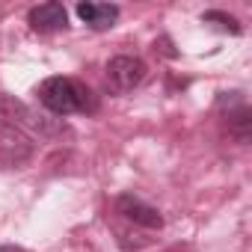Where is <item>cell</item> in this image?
Masks as SVG:
<instances>
[{"label": "cell", "instance_id": "1", "mask_svg": "<svg viewBox=\"0 0 252 252\" xmlns=\"http://www.w3.org/2000/svg\"><path fill=\"white\" fill-rule=\"evenodd\" d=\"M39 104L54 113V116H71V113H95L98 110V98L95 92L74 80V77H48L39 83L36 89Z\"/></svg>", "mask_w": 252, "mask_h": 252}, {"label": "cell", "instance_id": "2", "mask_svg": "<svg viewBox=\"0 0 252 252\" xmlns=\"http://www.w3.org/2000/svg\"><path fill=\"white\" fill-rule=\"evenodd\" d=\"M0 119L12 128L24 131L27 137L30 134H39V137H57L65 131L63 119H54V116H45V113H36L33 107H27L24 101H18L15 95H3L0 92Z\"/></svg>", "mask_w": 252, "mask_h": 252}, {"label": "cell", "instance_id": "3", "mask_svg": "<svg viewBox=\"0 0 252 252\" xmlns=\"http://www.w3.org/2000/svg\"><path fill=\"white\" fill-rule=\"evenodd\" d=\"M146 63L131 54H119L107 63V83L113 92H131L146 80Z\"/></svg>", "mask_w": 252, "mask_h": 252}, {"label": "cell", "instance_id": "4", "mask_svg": "<svg viewBox=\"0 0 252 252\" xmlns=\"http://www.w3.org/2000/svg\"><path fill=\"white\" fill-rule=\"evenodd\" d=\"M30 158H33V140L24 131L0 122V169L24 166Z\"/></svg>", "mask_w": 252, "mask_h": 252}, {"label": "cell", "instance_id": "5", "mask_svg": "<svg viewBox=\"0 0 252 252\" xmlns=\"http://www.w3.org/2000/svg\"><path fill=\"white\" fill-rule=\"evenodd\" d=\"M220 110H225V119H228V131L246 143L249 140V131H252V113L243 101L240 92H222L220 95Z\"/></svg>", "mask_w": 252, "mask_h": 252}, {"label": "cell", "instance_id": "6", "mask_svg": "<svg viewBox=\"0 0 252 252\" xmlns=\"http://www.w3.org/2000/svg\"><path fill=\"white\" fill-rule=\"evenodd\" d=\"M116 214H119V217H125L128 222H134V225L152 228V231L163 225L160 211H158V208H152V205H146L143 199H137V196H131V193H125V196H119V199H116Z\"/></svg>", "mask_w": 252, "mask_h": 252}, {"label": "cell", "instance_id": "7", "mask_svg": "<svg viewBox=\"0 0 252 252\" xmlns=\"http://www.w3.org/2000/svg\"><path fill=\"white\" fill-rule=\"evenodd\" d=\"M27 21L36 33H57V30L68 27V12H65L63 3H42V6L30 9Z\"/></svg>", "mask_w": 252, "mask_h": 252}, {"label": "cell", "instance_id": "8", "mask_svg": "<svg viewBox=\"0 0 252 252\" xmlns=\"http://www.w3.org/2000/svg\"><path fill=\"white\" fill-rule=\"evenodd\" d=\"M77 15L92 30H110L119 18V6H113V3H77Z\"/></svg>", "mask_w": 252, "mask_h": 252}, {"label": "cell", "instance_id": "9", "mask_svg": "<svg viewBox=\"0 0 252 252\" xmlns=\"http://www.w3.org/2000/svg\"><path fill=\"white\" fill-rule=\"evenodd\" d=\"M202 21L205 24H211V21H217V27L220 30H228V33H240V24H237V18H231V15H225V12H217V9H211V12H205L202 15Z\"/></svg>", "mask_w": 252, "mask_h": 252}, {"label": "cell", "instance_id": "10", "mask_svg": "<svg viewBox=\"0 0 252 252\" xmlns=\"http://www.w3.org/2000/svg\"><path fill=\"white\" fill-rule=\"evenodd\" d=\"M0 252H27L24 246H15V243H6V246H0Z\"/></svg>", "mask_w": 252, "mask_h": 252}, {"label": "cell", "instance_id": "11", "mask_svg": "<svg viewBox=\"0 0 252 252\" xmlns=\"http://www.w3.org/2000/svg\"><path fill=\"white\" fill-rule=\"evenodd\" d=\"M163 252H190V246H169V249H163Z\"/></svg>", "mask_w": 252, "mask_h": 252}]
</instances>
